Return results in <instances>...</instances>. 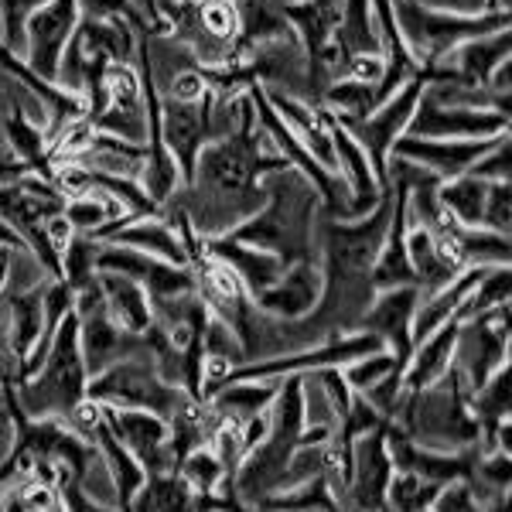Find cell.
<instances>
[{
	"label": "cell",
	"mask_w": 512,
	"mask_h": 512,
	"mask_svg": "<svg viewBox=\"0 0 512 512\" xmlns=\"http://www.w3.org/2000/svg\"><path fill=\"white\" fill-rule=\"evenodd\" d=\"M106 243L130 246V250H140L144 256H151V260L175 263V267H192L181 236L175 233V226H168L164 219H134L123 229H117Z\"/></svg>",
	"instance_id": "obj_21"
},
{
	"label": "cell",
	"mask_w": 512,
	"mask_h": 512,
	"mask_svg": "<svg viewBox=\"0 0 512 512\" xmlns=\"http://www.w3.org/2000/svg\"><path fill=\"white\" fill-rule=\"evenodd\" d=\"M321 294H325V274H321L318 260H297L291 267H284V274L277 277V284H270L267 291L253 297L256 311L280 321H297L318 308Z\"/></svg>",
	"instance_id": "obj_13"
},
{
	"label": "cell",
	"mask_w": 512,
	"mask_h": 512,
	"mask_svg": "<svg viewBox=\"0 0 512 512\" xmlns=\"http://www.w3.org/2000/svg\"><path fill=\"white\" fill-rule=\"evenodd\" d=\"M7 383H14V379H11V376H7V373H4V369H0V386H7Z\"/></svg>",
	"instance_id": "obj_48"
},
{
	"label": "cell",
	"mask_w": 512,
	"mask_h": 512,
	"mask_svg": "<svg viewBox=\"0 0 512 512\" xmlns=\"http://www.w3.org/2000/svg\"><path fill=\"white\" fill-rule=\"evenodd\" d=\"M79 18H89V21H113V18H123L137 35H151V24L140 14V7L134 0H79Z\"/></svg>",
	"instance_id": "obj_36"
},
{
	"label": "cell",
	"mask_w": 512,
	"mask_h": 512,
	"mask_svg": "<svg viewBox=\"0 0 512 512\" xmlns=\"http://www.w3.org/2000/svg\"><path fill=\"white\" fill-rule=\"evenodd\" d=\"M178 475L188 482V489L195 495H209L216 492L222 482H226V468H222V461L212 454V448L205 444V448H198L192 454H185V458L178 461Z\"/></svg>",
	"instance_id": "obj_33"
},
{
	"label": "cell",
	"mask_w": 512,
	"mask_h": 512,
	"mask_svg": "<svg viewBox=\"0 0 512 512\" xmlns=\"http://www.w3.org/2000/svg\"><path fill=\"white\" fill-rule=\"evenodd\" d=\"M86 396L103 403V407L151 410V414H158L164 420L188 403L185 390L164 383L147 359H123L117 366L103 369V373L86 383Z\"/></svg>",
	"instance_id": "obj_6"
},
{
	"label": "cell",
	"mask_w": 512,
	"mask_h": 512,
	"mask_svg": "<svg viewBox=\"0 0 512 512\" xmlns=\"http://www.w3.org/2000/svg\"><path fill=\"white\" fill-rule=\"evenodd\" d=\"M485 195H489V181L472 178V175H458L437 185V202L444 205V212H448L461 229L482 226Z\"/></svg>",
	"instance_id": "obj_25"
},
{
	"label": "cell",
	"mask_w": 512,
	"mask_h": 512,
	"mask_svg": "<svg viewBox=\"0 0 512 512\" xmlns=\"http://www.w3.org/2000/svg\"><path fill=\"white\" fill-rule=\"evenodd\" d=\"M407 260L410 270H414V287L420 291V297L441 291L448 287L454 277L461 274V260L454 253L451 239L431 233V229H420V226H407Z\"/></svg>",
	"instance_id": "obj_17"
},
{
	"label": "cell",
	"mask_w": 512,
	"mask_h": 512,
	"mask_svg": "<svg viewBox=\"0 0 512 512\" xmlns=\"http://www.w3.org/2000/svg\"><path fill=\"white\" fill-rule=\"evenodd\" d=\"M472 390L458 369H448L434 386L420 393H403L390 424L400 427L420 448L465 451L478 444V420L472 414Z\"/></svg>",
	"instance_id": "obj_2"
},
{
	"label": "cell",
	"mask_w": 512,
	"mask_h": 512,
	"mask_svg": "<svg viewBox=\"0 0 512 512\" xmlns=\"http://www.w3.org/2000/svg\"><path fill=\"white\" fill-rule=\"evenodd\" d=\"M420 304L417 287H393V291H379L366 315L359 318L355 332H369L386 345L396 362H407L414 352V338H410V325H414V311Z\"/></svg>",
	"instance_id": "obj_14"
},
{
	"label": "cell",
	"mask_w": 512,
	"mask_h": 512,
	"mask_svg": "<svg viewBox=\"0 0 512 512\" xmlns=\"http://www.w3.org/2000/svg\"><path fill=\"white\" fill-rule=\"evenodd\" d=\"M0 246H4V250H28V246H24V239H21V233L4 216H0Z\"/></svg>",
	"instance_id": "obj_46"
},
{
	"label": "cell",
	"mask_w": 512,
	"mask_h": 512,
	"mask_svg": "<svg viewBox=\"0 0 512 512\" xmlns=\"http://www.w3.org/2000/svg\"><path fill=\"white\" fill-rule=\"evenodd\" d=\"M103 427L144 465L147 475L175 472V458L168 448V420L151 410H117L103 407Z\"/></svg>",
	"instance_id": "obj_12"
},
{
	"label": "cell",
	"mask_w": 512,
	"mask_h": 512,
	"mask_svg": "<svg viewBox=\"0 0 512 512\" xmlns=\"http://www.w3.org/2000/svg\"><path fill=\"white\" fill-rule=\"evenodd\" d=\"M253 512H338V502L328 489V478L318 475L297 489L270 492L267 499L256 502Z\"/></svg>",
	"instance_id": "obj_28"
},
{
	"label": "cell",
	"mask_w": 512,
	"mask_h": 512,
	"mask_svg": "<svg viewBox=\"0 0 512 512\" xmlns=\"http://www.w3.org/2000/svg\"><path fill=\"white\" fill-rule=\"evenodd\" d=\"M277 386H280V379H236V383H226L222 390L212 393L205 403H209L219 417L243 424V420H250L253 414L270 410V403H274V396H277Z\"/></svg>",
	"instance_id": "obj_23"
},
{
	"label": "cell",
	"mask_w": 512,
	"mask_h": 512,
	"mask_svg": "<svg viewBox=\"0 0 512 512\" xmlns=\"http://www.w3.org/2000/svg\"><path fill=\"white\" fill-rule=\"evenodd\" d=\"M96 250H99V243L89 236H72V243L62 250V280L72 287V294L89 287L99 277Z\"/></svg>",
	"instance_id": "obj_34"
},
{
	"label": "cell",
	"mask_w": 512,
	"mask_h": 512,
	"mask_svg": "<svg viewBox=\"0 0 512 512\" xmlns=\"http://www.w3.org/2000/svg\"><path fill=\"white\" fill-rule=\"evenodd\" d=\"M396 7V28H400L403 45L417 59L420 69L444 62L458 45L472 38L495 35V31H509V14L485 11V14H448L424 7L420 0H393Z\"/></svg>",
	"instance_id": "obj_4"
},
{
	"label": "cell",
	"mask_w": 512,
	"mask_h": 512,
	"mask_svg": "<svg viewBox=\"0 0 512 512\" xmlns=\"http://www.w3.org/2000/svg\"><path fill=\"white\" fill-rule=\"evenodd\" d=\"M502 62H509V31H495V35L465 41V45H458L444 59V65L454 69L461 86H489Z\"/></svg>",
	"instance_id": "obj_20"
},
{
	"label": "cell",
	"mask_w": 512,
	"mask_h": 512,
	"mask_svg": "<svg viewBox=\"0 0 512 512\" xmlns=\"http://www.w3.org/2000/svg\"><path fill=\"white\" fill-rule=\"evenodd\" d=\"M495 144H499V137H492V140H427V137L403 134L393 144L390 154L434 171L441 181H451L458 175H468V168H472L485 151H492Z\"/></svg>",
	"instance_id": "obj_15"
},
{
	"label": "cell",
	"mask_w": 512,
	"mask_h": 512,
	"mask_svg": "<svg viewBox=\"0 0 512 512\" xmlns=\"http://www.w3.org/2000/svg\"><path fill=\"white\" fill-rule=\"evenodd\" d=\"M48 0H0V45L24 62L28 52V21Z\"/></svg>",
	"instance_id": "obj_31"
},
{
	"label": "cell",
	"mask_w": 512,
	"mask_h": 512,
	"mask_svg": "<svg viewBox=\"0 0 512 512\" xmlns=\"http://www.w3.org/2000/svg\"><path fill=\"white\" fill-rule=\"evenodd\" d=\"M41 229H45L48 246H52V250L59 253V256H62L65 246L72 243V236H76V233H72V226H69V222H65L62 212H59V216H52V219H45V222H41Z\"/></svg>",
	"instance_id": "obj_44"
},
{
	"label": "cell",
	"mask_w": 512,
	"mask_h": 512,
	"mask_svg": "<svg viewBox=\"0 0 512 512\" xmlns=\"http://www.w3.org/2000/svg\"><path fill=\"white\" fill-rule=\"evenodd\" d=\"M424 7H434V11H448V14H485L489 11V0H420Z\"/></svg>",
	"instance_id": "obj_45"
},
{
	"label": "cell",
	"mask_w": 512,
	"mask_h": 512,
	"mask_svg": "<svg viewBox=\"0 0 512 512\" xmlns=\"http://www.w3.org/2000/svg\"><path fill=\"white\" fill-rule=\"evenodd\" d=\"M62 424H65V431H69V434H76L86 444H93L96 434H99V427H103V403L82 396L76 407H72L69 414L62 417Z\"/></svg>",
	"instance_id": "obj_39"
},
{
	"label": "cell",
	"mask_w": 512,
	"mask_h": 512,
	"mask_svg": "<svg viewBox=\"0 0 512 512\" xmlns=\"http://www.w3.org/2000/svg\"><path fill=\"white\" fill-rule=\"evenodd\" d=\"M93 444L99 448V454H103L106 468H110L113 489H117V509L130 512V502H134V495L140 492V485L147 482L144 465H140L134 454L123 448V444L110 431H106V427H99V434H96Z\"/></svg>",
	"instance_id": "obj_24"
},
{
	"label": "cell",
	"mask_w": 512,
	"mask_h": 512,
	"mask_svg": "<svg viewBox=\"0 0 512 512\" xmlns=\"http://www.w3.org/2000/svg\"><path fill=\"white\" fill-rule=\"evenodd\" d=\"M512 192L509 181H489V195H485V212H482V226L495 229V233L509 236L512 226Z\"/></svg>",
	"instance_id": "obj_38"
},
{
	"label": "cell",
	"mask_w": 512,
	"mask_h": 512,
	"mask_svg": "<svg viewBox=\"0 0 512 512\" xmlns=\"http://www.w3.org/2000/svg\"><path fill=\"white\" fill-rule=\"evenodd\" d=\"M472 178H482V181H509V134L499 137V144L492 151H485L472 168H468Z\"/></svg>",
	"instance_id": "obj_40"
},
{
	"label": "cell",
	"mask_w": 512,
	"mask_h": 512,
	"mask_svg": "<svg viewBox=\"0 0 512 512\" xmlns=\"http://www.w3.org/2000/svg\"><path fill=\"white\" fill-rule=\"evenodd\" d=\"M205 256L233 270L239 277V284L250 291V297L267 291V287L277 284V277L284 274L280 256L253 250V246H246V243H236L233 236H205Z\"/></svg>",
	"instance_id": "obj_18"
},
{
	"label": "cell",
	"mask_w": 512,
	"mask_h": 512,
	"mask_svg": "<svg viewBox=\"0 0 512 512\" xmlns=\"http://www.w3.org/2000/svg\"><path fill=\"white\" fill-rule=\"evenodd\" d=\"M431 512H485L482 502L475 499V492L468 489V482H451L437 492Z\"/></svg>",
	"instance_id": "obj_41"
},
{
	"label": "cell",
	"mask_w": 512,
	"mask_h": 512,
	"mask_svg": "<svg viewBox=\"0 0 512 512\" xmlns=\"http://www.w3.org/2000/svg\"><path fill=\"white\" fill-rule=\"evenodd\" d=\"M393 478V458L386 451L383 427L352 444L349 478H345L338 512H383L386 509V485Z\"/></svg>",
	"instance_id": "obj_9"
},
{
	"label": "cell",
	"mask_w": 512,
	"mask_h": 512,
	"mask_svg": "<svg viewBox=\"0 0 512 512\" xmlns=\"http://www.w3.org/2000/svg\"><path fill=\"white\" fill-rule=\"evenodd\" d=\"M79 349H82V362H86L89 379L99 376L103 369L117 366L123 359H147L144 338L123 332L117 321L110 318V311L79 318Z\"/></svg>",
	"instance_id": "obj_16"
},
{
	"label": "cell",
	"mask_w": 512,
	"mask_h": 512,
	"mask_svg": "<svg viewBox=\"0 0 512 512\" xmlns=\"http://www.w3.org/2000/svg\"><path fill=\"white\" fill-rule=\"evenodd\" d=\"M454 338H458V321H448L444 328H437L434 335L414 345L410 359L403 362V393L427 390L448 373L454 362Z\"/></svg>",
	"instance_id": "obj_19"
},
{
	"label": "cell",
	"mask_w": 512,
	"mask_h": 512,
	"mask_svg": "<svg viewBox=\"0 0 512 512\" xmlns=\"http://www.w3.org/2000/svg\"><path fill=\"white\" fill-rule=\"evenodd\" d=\"M86 362L79 349V318L76 311L62 318L52 338V352L31 379L14 386V403L28 420H62L86 396Z\"/></svg>",
	"instance_id": "obj_3"
},
{
	"label": "cell",
	"mask_w": 512,
	"mask_h": 512,
	"mask_svg": "<svg viewBox=\"0 0 512 512\" xmlns=\"http://www.w3.org/2000/svg\"><path fill=\"white\" fill-rule=\"evenodd\" d=\"M489 11H499V14H509V0H489Z\"/></svg>",
	"instance_id": "obj_47"
},
{
	"label": "cell",
	"mask_w": 512,
	"mask_h": 512,
	"mask_svg": "<svg viewBox=\"0 0 512 512\" xmlns=\"http://www.w3.org/2000/svg\"><path fill=\"white\" fill-rule=\"evenodd\" d=\"M451 366L458 369L472 393L482 390L492 373L509 366V304H499L478 318L458 321Z\"/></svg>",
	"instance_id": "obj_7"
},
{
	"label": "cell",
	"mask_w": 512,
	"mask_h": 512,
	"mask_svg": "<svg viewBox=\"0 0 512 512\" xmlns=\"http://www.w3.org/2000/svg\"><path fill=\"white\" fill-rule=\"evenodd\" d=\"M99 134L120 137L127 144L147 147V103L134 65L110 62L103 76V106L96 117H86Z\"/></svg>",
	"instance_id": "obj_8"
},
{
	"label": "cell",
	"mask_w": 512,
	"mask_h": 512,
	"mask_svg": "<svg viewBox=\"0 0 512 512\" xmlns=\"http://www.w3.org/2000/svg\"><path fill=\"white\" fill-rule=\"evenodd\" d=\"M383 72H386V59L376 52L349 55V65H345V76L355 82H366V86H379V82H383Z\"/></svg>",
	"instance_id": "obj_43"
},
{
	"label": "cell",
	"mask_w": 512,
	"mask_h": 512,
	"mask_svg": "<svg viewBox=\"0 0 512 512\" xmlns=\"http://www.w3.org/2000/svg\"><path fill=\"white\" fill-rule=\"evenodd\" d=\"M62 216H65V222H69L76 236H93L96 229L106 226V222H113V219L123 216V205L113 195H106V192H99V188H93V192H86V195L65 198Z\"/></svg>",
	"instance_id": "obj_29"
},
{
	"label": "cell",
	"mask_w": 512,
	"mask_h": 512,
	"mask_svg": "<svg viewBox=\"0 0 512 512\" xmlns=\"http://www.w3.org/2000/svg\"><path fill=\"white\" fill-rule=\"evenodd\" d=\"M318 383H321V390H325L328 396V403H332V410H335V420L349 410V403H352V390H349V383H345V376H342V369H318Z\"/></svg>",
	"instance_id": "obj_42"
},
{
	"label": "cell",
	"mask_w": 512,
	"mask_h": 512,
	"mask_svg": "<svg viewBox=\"0 0 512 512\" xmlns=\"http://www.w3.org/2000/svg\"><path fill=\"white\" fill-rule=\"evenodd\" d=\"M195 492L188 489V482L178 472L168 475H147V482L140 485V492L130 502V512H188Z\"/></svg>",
	"instance_id": "obj_27"
},
{
	"label": "cell",
	"mask_w": 512,
	"mask_h": 512,
	"mask_svg": "<svg viewBox=\"0 0 512 512\" xmlns=\"http://www.w3.org/2000/svg\"><path fill=\"white\" fill-rule=\"evenodd\" d=\"M202 349H205V355H216V359H226V362H233V366H243V345H239L236 332L226 325V321H219L212 315L205 321Z\"/></svg>",
	"instance_id": "obj_37"
},
{
	"label": "cell",
	"mask_w": 512,
	"mask_h": 512,
	"mask_svg": "<svg viewBox=\"0 0 512 512\" xmlns=\"http://www.w3.org/2000/svg\"><path fill=\"white\" fill-rule=\"evenodd\" d=\"M509 267H492L485 270V277L475 284V291L468 294V301L458 308V315H454V321H468V318H478L485 315V311L499 308V304H509Z\"/></svg>",
	"instance_id": "obj_32"
},
{
	"label": "cell",
	"mask_w": 512,
	"mask_h": 512,
	"mask_svg": "<svg viewBox=\"0 0 512 512\" xmlns=\"http://www.w3.org/2000/svg\"><path fill=\"white\" fill-rule=\"evenodd\" d=\"M396 366H403V362H396V355L390 349H379L373 355H362V359L342 366V376H345V383H349L352 393H366V390H373L379 379L390 376Z\"/></svg>",
	"instance_id": "obj_35"
},
{
	"label": "cell",
	"mask_w": 512,
	"mask_h": 512,
	"mask_svg": "<svg viewBox=\"0 0 512 512\" xmlns=\"http://www.w3.org/2000/svg\"><path fill=\"white\" fill-rule=\"evenodd\" d=\"M263 192H267L263 209L246 219L243 226H236L229 236L236 243L253 246V250L280 256L284 267H291L297 260H318V192L311 188V181L301 171L284 168L263 178Z\"/></svg>",
	"instance_id": "obj_1"
},
{
	"label": "cell",
	"mask_w": 512,
	"mask_h": 512,
	"mask_svg": "<svg viewBox=\"0 0 512 512\" xmlns=\"http://www.w3.org/2000/svg\"><path fill=\"white\" fill-rule=\"evenodd\" d=\"M427 79L420 72L417 79H410L407 86H400L396 93L386 99L379 110H373L369 117H345V113H335L328 106H318L321 120L325 123H335L338 130H345L355 144L366 151L369 164H373V175L379 178V188H383V178H386V161H390V151L393 144L407 134L410 120H414V110L420 103V93H424Z\"/></svg>",
	"instance_id": "obj_5"
},
{
	"label": "cell",
	"mask_w": 512,
	"mask_h": 512,
	"mask_svg": "<svg viewBox=\"0 0 512 512\" xmlns=\"http://www.w3.org/2000/svg\"><path fill=\"white\" fill-rule=\"evenodd\" d=\"M99 287H103V297H106V311H110V318L117 321L123 332L140 335L151 328V321H154L151 297H147V291L137 280L120 277V274H103V270H99Z\"/></svg>",
	"instance_id": "obj_22"
},
{
	"label": "cell",
	"mask_w": 512,
	"mask_h": 512,
	"mask_svg": "<svg viewBox=\"0 0 512 512\" xmlns=\"http://www.w3.org/2000/svg\"><path fill=\"white\" fill-rule=\"evenodd\" d=\"M441 485L424 482L410 472H393L386 485V512H431Z\"/></svg>",
	"instance_id": "obj_30"
},
{
	"label": "cell",
	"mask_w": 512,
	"mask_h": 512,
	"mask_svg": "<svg viewBox=\"0 0 512 512\" xmlns=\"http://www.w3.org/2000/svg\"><path fill=\"white\" fill-rule=\"evenodd\" d=\"M451 246L458 253L461 267H509V236L495 233V229L475 226V229H458L451 236Z\"/></svg>",
	"instance_id": "obj_26"
},
{
	"label": "cell",
	"mask_w": 512,
	"mask_h": 512,
	"mask_svg": "<svg viewBox=\"0 0 512 512\" xmlns=\"http://www.w3.org/2000/svg\"><path fill=\"white\" fill-rule=\"evenodd\" d=\"M407 134L427 137V140H492V137L509 134V117H502V113H495V110L441 106L427 96V86H424Z\"/></svg>",
	"instance_id": "obj_11"
},
{
	"label": "cell",
	"mask_w": 512,
	"mask_h": 512,
	"mask_svg": "<svg viewBox=\"0 0 512 512\" xmlns=\"http://www.w3.org/2000/svg\"><path fill=\"white\" fill-rule=\"evenodd\" d=\"M79 24V0H48L41 4L28 21V52H24V65L31 72L55 86L59 79V62L69 45L72 31Z\"/></svg>",
	"instance_id": "obj_10"
}]
</instances>
